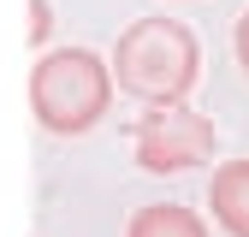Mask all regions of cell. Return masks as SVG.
I'll return each mask as SVG.
<instances>
[{"label": "cell", "instance_id": "6da1fadb", "mask_svg": "<svg viewBox=\"0 0 249 237\" xmlns=\"http://www.w3.org/2000/svg\"><path fill=\"white\" fill-rule=\"evenodd\" d=\"M196 77H202V42L184 18H166V12L137 18L113 48V83L142 107L190 101Z\"/></svg>", "mask_w": 249, "mask_h": 237}, {"label": "cell", "instance_id": "7a4b0ae2", "mask_svg": "<svg viewBox=\"0 0 249 237\" xmlns=\"http://www.w3.org/2000/svg\"><path fill=\"white\" fill-rule=\"evenodd\" d=\"M113 107V71L89 48H53L30 71V113L48 136H83Z\"/></svg>", "mask_w": 249, "mask_h": 237}, {"label": "cell", "instance_id": "3957f363", "mask_svg": "<svg viewBox=\"0 0 249 237\" xmlns=\"http://www.w3.org/2000/svg\"><path fill=\"white\" fill-rule=\"evenodd\" d=\"M137 166L154 172V178H172V172H190L202 166L213 148H220V131H213V118L196 113V107H184V101H166V107H148L137 118Z\"/></svg>", "mask_w": 249, "mask_h": 237}, {"label": "cell", "instance_id": "277c9868", "mask_svg": "<svg viewBox=\"0 0 249 237\" xmlns=\"http://www.w3.org/2000/svg\"><path fill=\"white\" fill-rule=\"evenodd\" d=\"M208 207H213V220H220L226 237H249V154L213 166V178H208Z\"/></svg>", "mask_w": 249, "mask_h": 237}, {"label": "cell", "instance_id": "5b68a950", "mask_svg": "<svg viewBox=\"0 0 249 237\" xmlns=\"http://www.w3.org/2000/svg\"><path fill=\"white\" fill-rule=\"evenodd\" d=\"M124 237H208V225L190 214V207H178V202H148V207L131 214Z\"/></svg>", "mask_w": 249, "mask_h": 237}, {"label": "cell", "instance_id": "8992f818", "mask_svg": "<svg viewBox=\"0 0 249 237\" xmlns=\"http://www.w3.org/2000/svg\"><path fill=\"white\" fill-rule=\"evenodd\" d=\"M48 30H53V6H48V0H30V48H42L48 42Z\"/></svg>", "mask_w": 249, "mask_h": 237}, {"label": "cell", "instance_id": "52a82bcc", "mask_svg": "<svg viewBox=\"0 0 249 237\" xmlns=\"http://www.w3.org/2000/svg\"><path fill=\"white\" fill-rule=\"evenodd\" d=\"M231 53H237V66H243V77H249V6H243L237 24H231Z\"/></svg>", "mask_w": 249, "mask_h": 237}]
</instances>
